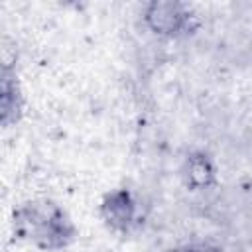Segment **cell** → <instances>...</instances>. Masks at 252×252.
<instances>
[{
  "label": "cell",
  "mask_w": 252,
  "mask_h": 252,
  "mask_svg": "<svg viewBox=\"0 0 252 252\" xmlns=\"http://www.w3.org/2000/svg\"><path fill=\"white\" fill-rule=\"evenodd\" d=\"M16 228L24 238L41 248H63L73 240L75 228L67 215L53 203H28L16 215Z\"/></svg>",
  "instance_id": "6da1fadb"
},
{
  "label": "cell",
  "mask_w": 252,
  "mask_h": 252,
  "mask_svg": "<svg viewBox=\"0 0 252 252\" xmlns=\"http://www.w3.org/2000/svg\"><path fill=\"white\" fill-rule=\"evenodd\" d=\"M102 213L104 219L116 226V228H128V224L134 219V203L130 199L128 191H114L106 197L104 205H102Z\"/></svg>",
  "instance_id": "7a4b0ae2"
},
{
  "label": "cell",
  "mask_w": 252,
  "mask_h": 252,
  "mask_svg": "<svg viewBox=\"0 0 252 252\" xmlns=\"http://www.w3.org/2000/svg\"><path fill=\"white\" fill-rule=\"evenodd\" d=\"M185 18L187 16L181 12V8L177 4H156L152 8V12L148 14V20L152 22L154 30H158L161 33L177 32L183 26Z\"/></svg>",
  "instance_id": "3957f363"
},
{
  "label": "cell",
  "mask_w": 252,
  "mask_h": 252,
  "mask_svg": "<svg viewBox=\"0 0 252 252\" xmlns=\"http://www.w3.org/2000/svg\"><path fill=\"white\" fill-rule=\"evenodd\" d=\"M171 252H219V250L207 248V246H183V248H175Z\"/></svg>",
  "instance_id": "277c9868"
}]
</instances>
